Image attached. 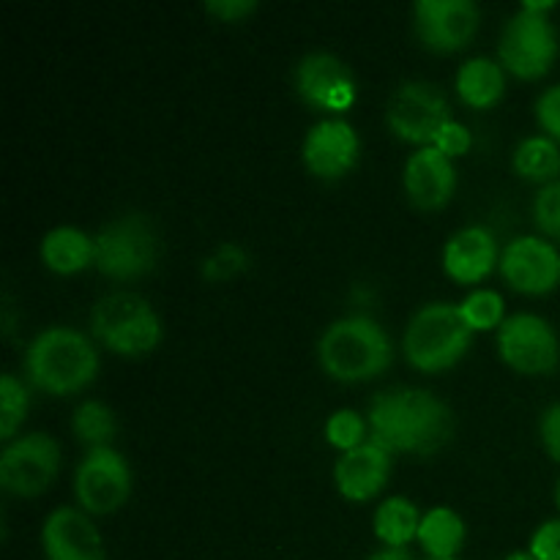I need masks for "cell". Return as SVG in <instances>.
<instances>
[{
  "label": "cell",
  "instance_id": "1",
  "mask_svg": "<svg viewBox=\"0 0 560 560\" xmlns=\"http://www.w3.org/2000/svg\"><path fill=\"white\" fill-rule=\"evenodd\" d=\"M370 430L386 452L432 454L452 438L454 419L432 392L388 388L370 402Z\"/></svg>",
  "mask_w": 560,
  "mask_h": 560
},
{
  "label": "cell",
  "instance_id": "2",
  "mask_svg": "<svg viewBox=\"0 0 560 560\" xmlns=\"http://www.w3.org/2000/svg\"><path fill=\"white\" fill-rule=\"evenodd\" d=\"M27 377L36 388L63 397L85 388L98 372V353L77 328L55 326L38 334L25 355Z\"/></svg>",
  "mask_w": 560,
  "mask_h": 560
},
{
  "label": "cell",
  "instance_id": "3",
  "mask_svg": "<svg viewBox=\"0 0 560 560\" xmlns=\"http://www.w3.org/2000/svg\"><path fill=\"white\" fill-rule=\"evenodd\" d=\"M320 366L331 377L359 383L377 377L392 361V342L383 326L372 317L353 315L331 323L317 345Z\"/></svg>",
  "mask_w": 560,
  "mask_h": 560
},
{
  "label": "cell",
  "instance_id": "4",
  "mask_svg": "<svg viewBox=\"0 0 560 560\" xmlns=\"http://www.w3.org/2000/svg\"><path fill=\"white\" fill-rule=\"evenodd\" d=\"M474 331L465 323L459 304L421 306L405 331V355L421 372H441L457 364L470 348Z\"/></svg>",
  "mask_w": 560,
  "mask_h": 560
},
{
  "label": "cell",
  "instance_id": "5",
  "mask_svg": "<svg viewBox=\"0 0 560 560\" xmlns=\"http://www.w3.org/2000/svg\"><path fill=\"white\" fill-rule=\"evenodd\" d=\"M91 328L118 355H145L162 339V320L142 295L109 293L93 306Z\"/></svg>",
  "mask_w": 560,
  "mask_h": 560
},
{
  "label": "cell",
  "instance_id": "6",
  "mask_svg": "<svg viewBox=\"0 0 560 560\" xmlns=\"http://www.w3.org/2000/svg\"><path fill=\"white\" fill-rule=\"evenodd\" d=\"M550 9L552 3H523L501 33L498 52L503 66L525 80L547 74L558 55V33L547 16Z\"/></svg>",
  "mask_w": 560,
  "mask_h": 560
},
{
  "label": "cell",
  "instance_id": "7",
  "mask_svg": "<svg viewBox=\"0 0 560 560\" xmlns=\"http://www.w3.org/2000/svg\"><path fill=\"white\" fill-rule=\"evenodd\" d=\"M159 260V238L145 217H124L93 238V266L113 279H135Z\"/></svg>",
  "mask_w": 560,
  "mask_h": 560
},
{
  "label": "cell",
  "instance_id": "8",
  "mask_svg": "<svg viewBox=\"0 0 560 560\" xmlns=\"http://www.w3.org/2000/svg\"><path fill=\"white\" fill-rule=\"evenodd\" d=\"M386 120L394 135L427 148L435 142L438 131L452 120V107L441 88L424 80H410L402 82L388 98Z\"/></svg>",
  "mask_w": 560,
  "mask_h": 560
},
{
  "label": "cell",
  "instance_id": "9",
  "mask_svg": "<svg viewBox=\"0 0 560 560\" xmlns=\"http://www.w3.org/2000/svg\"><path fill=\"white\" fill-rule=\"evenodd\" d=\"M60 468V448L55 438L33 432L16 438L0 452V487L11 495H42Z\"/></svg>",
  "mask_w": 560,
  "mask_h": 560
},
{
  "label": "cell",
  "instance_id": "10",
  "mask_svg": "<svg viewBox=\"0 0 560 560\" xmlns=\"http://www.w3.org/2000/svg\"><path fill=\"white\" fill-rule=\"evenodd\" d=\"M498 350L512 370L525 375H547L560 361L558 334L550 323L530 312L506 317L498 328Z\"/></svg>",
  "mask_w": 560,
  "mask_h": 560
},
{
  "label": "cell",
  "instance_id": "11",
  "mask_svg": "<svg viewBox=\"0 0 560 560\" xmlns=\"http://www.w3.org/2000/svg\"><path fill=\"white\" fill-rule=\"evenodd\" d=\"M74 492L82 509L91 514H113L129 501L131 468L113 446L91 448L74 476Z\"/></svg>",
  "mask_w": 560,
  "mask_h": 560
},
{
  "label": "cell",
  "instance_id": "12",
  "mask_svg": "<svg viewBox=\"0 0 560 560\" xmlns=\"http://www.w3.org/2000/svg\"><path fill=\"white\" fill-rule=\"evenodd\" d=\"M501 271L503 279L520 293H550L560 284V252L550 241L523 235L503 249Z\"/></svg>",
  "mask_w": 560,
  "mask_h": 560
},
{
  "label": "cell",
  "instance_id": "13",
  "mask_svg": "<svg viewBox=\"0 0 560 560\" xmlns=\"http://www.w3.org/2000/svg\"><path fill=\"white\" fill-rule=\"evenodd\" d=\"M416 33L435 52H454L474 38L479 9L470 0H419L413 5Z\"/></svg>",
  "mask_w": 560,
  "mask_h": 560
},
{
  "label": "cell",
  "instance_id": "14",
  "mask_svg": "<svg viewBox=\"0 0 560 560\" xmlns=\"http://www.w3.org/2000/svg\"><path fill=\"white\" fill-rule=\"evenodd\" d=\"M295 88L306 104L328 113H345L355 102L353 71L331 52H312L301 58Z\"/></svg>",
  "mask_w": 560,
  "mask_h": 560
},
{
  "label": "cell",
  "instance_id": "15",
  "mask_svg": "<svg viewBox=\"0 0 560 560\" xmlns=\"http://www.w3.org/2000/svg\"><path fill=\"white\" fill-rule=\"evenodd\" d=\"M361 140L342 118H326L310 129L304 140V162L317 178H342L359 162Z\"/></svg>",
  "mask_w": 560,
  "mask_h": 560
},
{
  "label": "cell",
  "instance_id": "16",
  "mask_svg": "<svg viewBox=\"0 0 560 560\" xmlns=\"http://www.w3.org/2000/svg\"><path fill=\"white\" fill-rule=\"evenodd\" d=\"M47 560H104V541L88 514L77 509H55L42 528Z\"/></svg>",
  "mask_w": 560,
  "mask_h": 560
},
{
  "label": "cell",
  "instance_id": "17",
  "mask_svg": "<svg viewBox=\"0 0 560 560\" xmlns=\"http://www.w3.org/2000/svg\"><path fill=\"white\" fill-rule=\"evenodd\" d=\"M388 474H392V452L377 446L375 441H366L364 446L345 452L337 459L334 481L348 501L364 503L386 487Z\"/></svg>",
  "mask_w": 560,
  "mask_h": 560
},
{
  "label": "cell",
  "instance_id": "18",
  "mask_svg": "<svg viewBox=\"0 0 560 560\" xmlns=\"http://www.w3.org/2000/svg\"><path fill=\"white\" fill-rule=\"evenodd\" d=\"M454 186H457V170L452 159L435 145L419 148L405 164V189L419 208L432 211L446 206L448 197L454 195Z\"/></svg>",
  "mask_w": 560,
  "mask_h": 560
},
{
  "label": "cell",
  "instance_id": "19",
  "mask_svg": "<svg viewBox=\"0 0 560 560\" xmlns=\"http://www.w3.org/2000/svg\"><path fill=\"white\" fill-rule=\"evenodd\" d=\"M498 262L495 235L481 224H470L454 233L443 249V266L452 279L463 284L481 282Z\"/></svg>",
  "mask_w": 560,
  "mask_h": 560
},
{
  "label": "cell",
  "instance_id": "20",
  "mask_svg": "<svg viewBox=\"0 0 560 560\" xmlns=\"http://www.w3.org/2000/svg\"><path fill=\"white\" fill-rule=\"evenodd\" d=\"M503 91H506V74L498 60L481 58V55L465 60L457 74V93L465 104L479 109L492 107L501 102Z\"/></svg>",
  "mask_w": 560,
  "mask_h": 560
},
{
  "label": "cell",
  "instance_id": "21",
  "mask_svg": "<svg viewBox=\"0 0 560 560\" xmlns=\"http://www.w3.org/2000/svg\"><path fill=\"white\" fill-rule=\"evenodd\" d=\"M42 260L55 273H77L93 266V238L77 228H55L42 241Z\"/></svg>",
  "mask_w": 560,
  "mask_h": 560
},
{
  "label": "cell",
  "instance_id": "22",
  "mask_svg": "<svg viewBox=\"0 0 560 560\" xmlns=\"http://www.w3.org/2000/svg\"><path fill=\"white\" fill-rule=\"evenodd\" d=\"M465 541V523L454 509L438 506L421 517L419 545L430 558H457Z\"/></svg>",
  "mask_w": 560,
  "mask_h": 560
},
{
  "label": "cell",
  "instance_id": "23",
  "mask_svg": "<svg viewBox=\"0 0 560 560\" xmlns=\"http://www.w3.org/2000/svg\"><path fill=\"white\" fill-rule=\"evenodd\" d=\"M421 517L424 514H419L413 501L402 495L388 498L375 512V536L386 547H408L410 541L419 539Z\"/></svg>",
  "mask_w": 560,
  "mask_h": 560
},
{
  "label": "cell",
  "instance_id": "24",
  "mask_svg": "<svg viewBox=\"0 0 560 560\" xmlns=\"http://www.w3.org/2000/svg\"><path fill=\"white\" fill-rule=\"evenodd\" d=\"M514 170L523 178L552 184L560 175V148L552 137H528L514 151Z\"/></svg>",
  "mask_w": 560,
  "mask_h": 560
},
{
  "label": "cell",
  "instance_id": "25",
  "mask_svg": "<svg viewBox=\"0 0 560 560\" xmlns=\"http://www.w3.org/2000/svg\"><path fill=\"white\" fill-rule=\"evenodd\" d=\"M71 424H74V435L91 448L109 446L115 432H118L115 413L104 402H96V399L82 402L80 408L74 410V421H71Z\"/></svg>",
  "mask_w": 560,
  "mask_h": 560
},
{
  "label": "cell",
  "instance_id": "26",
  "mask_svg": "<svg viewBox=\"0 0 560 560\" xmlns=\"http://www.w3.org/2000/svg\"><path fill=\"white\" fill-rule=\"evenodd\" d=\"M27 405H31V394L22 386V381H16L11 372H5L0 377V438L11 443L14 432L20 430L22 421H25Z\"/></svg>",
  "mask_w": 560,
  "mask_h": 560
},
{
  "label": "cell",
  "instance_id": "27",
  "mask_svg": "<svg viewBox=\"0 0 560 560\" xmlns=\"http://www.w3.org/2000/svg\"><path fill=\"white\" fill-rule=\"evenodd\" d=\"M465 323L470 326V331H487V328H501V323L506 320V304H503V295L495 290H474L468 299L459 304Z\"/></svg>",
  "mask_w": 560,
  "mask_h": 560
},
{
  "label": "cell",
  "instance_id": "28",
  "mask_svg": "<svg viewBox=\"0 0 560 560\" xmlns=\"http://www.w3.org/2000/svg\"><path fill=\"white\" fill-rule=\"evenodd\" d=\"M326 438L334 448L339 452H353V448L364 446L366 438V421L361 419L355 410H337L326 424Z\"/></svg>",
  "mask_w": 560,
  "mask_h": 560
},
{
  "label": "cell",
  "instance_id": "29",
  "mask_svg": "<svg viewBox=\"0 0 560 560\" xmlns=\"http://www.w3.org/2000/svg\"><path fill=\"white\" fill-rule=\"evenodd\" d=\"M534 217L550 238L560 241V180L541 186L534 202Z\"/></svg>",
  "mask_w": 560,
  "mask_h": 560
},
{
  "label": "cell",
  "instance_id": "30",
  "mask_svg": "<svg viewBox=\"0 0 560 560\" xmlns=\"http://www.w3.org/2000/svg\"><path fill=\"white\" fill-rule=\"evenodd\" d=\"M246 268V252L235 244H222L206 260L202 271L208 279H230Z\"/></svg>",
  "mask_w": 560,
  "mask_h": 560
},
{
  "label": "cell",
  "instance_id": "31",
  "mask_svg": "<svg viewBox=\"0 0 560 560\" xmlns=\"http://www.w3.org/2000/svg\"><path fill=\"white\" fill-rule=\"evenodd\" d=\"M528 552L536 560H560V520H547L536 528Z\"/></svg>",
  "mask_w": 560,
  "mask_h": 560
},
{
  "label": "cell",
  "instance_id": "32",
  "mask_svg": "<svg viewBox=\"0 0 560 560\" xmlns=\"http://www.w3.org/2000/svg\"><path fill=\"white\" fill-rule=\"evenodd\" d=\"M470 142L474 140H470L468 126L457 124V120L452 118L441 131H438V137L432 145H435L441 153H446L448 159H454V156H463V153H468Z\"/></svg>",
  "mask_w": 560,
  "mask_h": 560
},
{
  "label": "cell",
  "instance_id": "33",
  "mask_svg": "<svg viewBox=\"0 0 560 560\" xmlns=\"http://www.w3.org/2000/svg\"><path fill=\"white\" fill-rule=\"evenodd\" d=\"M536 118L552 140H560V85L547 88L541 93L539 102H536Z\"/></svg>",
  "mask_w": 560,
  "mask_h": 560
},
{
  "label": "cell",
  "instance_id": "34",
  "mask_svg": "<svg viewBox=\"0 0 560 560\" xmlns=\"http://www.w3.org/2000/svg\"><path fill=\"white\" fill-rule=\"evenodd\" d=\"M539 432H541V443H545V448L550 452V457L560 463V402L550 405V408L541 413Z\"/></svg>",
  "mask_w": 560,
  "mask_h": 560
},
{
  "label": "cell",
  "instance_id": "35",
  "mask_svg": "<svg viewBox=\"0 0 560 560\" xmlns=\"http://www.w3.org/2000/svg\"><path fill=\"white\" fill-rule=\"evenodd\" d=\"M208 14H213L222 22H241L246 14L257 9L255 0H208Z\"/></svg>",
  "mask_w": 560,
  "mask_h": 560
},
{
  "label": "cell",
  "instance_id": "36",
  "mask_svg": "<svg viewBox=\"0 0 560 560\" xmlns=\"http://www.w3.org/2000/svg\"><path fill=\"white\" fill-rule=\"evenodd\" d=\"M366 560H416L408 552V547H383V550L372 552Z\"/></svg>",
  "mask_w": 560,
  "mask_h": 560
},
{
  "label": "cell",
  "instance_id": "37",
  "mask_svg": "<svg viewBox=\"0 0 560 560\" xmlns=\"http://www.w3.org/2000/svg\"><path fill=\"white\" fill-rule=\"evenodd\" d=\"M506 560H536V558L530 556V552H512Z\"/></svg>",
  "mask_w": 560,
  "mask_h": 560
},
{
  "label": "cell",
  "instance_id": "38",
  "mask_svg": "<svg viewBox=\"0 0 560 560\" xmlns=\"http://www.w3.org/2000/svg\"><path fill=\"white\" fill-rule=\"evenodd\" d=\"M427 560H457V558H427Z\"/></svg>",
  "mask_w": 560,
  "mask_h": 560
},
{
  "label": "cell",
  "instance_id": "39",
  "mask_svg": "<svg viewBox=\"0 0 560 560\" xmlns=\"http://www.w3.org/2000/svg\"><path fill=\"white\" fill-rule=\"evenodd\" d=\"M558 506H560V481H558Z\"/></svg>",
  "mask_w": 560,
  "mask_h": 560
}]
</instances>
